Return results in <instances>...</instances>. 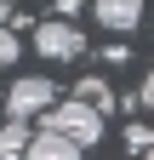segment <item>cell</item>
Segmentation results:
<instances>
[{
	"label": "cell",
	"mask_w": 154,
	"mask_h": 160,
	"mask_svg": "<svg viewBox=\"0 0 154 160\" xmlns=\"http://www.w3.org/2000/svg\"><path fill=\"white\" fill-rule=\"evenodd\" d=\"M29 126L23 120H6V126H0V160H23V149H29Z\"/></svg>",
	"instance_id": "cell-6"
},
{
	"label": "cell",
	"mask_w": 154,
	"mask_h": 160,
	"mask_svg": "<svg viewBox=\"0 0 154 160\" xmlns=\"http://www.w3.org/2000/svg\"><path fill=\"white\" fill-rule=\"evenodd\" d=\"M137 103H148V109H154V69L143 74V92H137Z\"/></svg>",
	"instance_id": "cell-10"
},
{
	"label": "cell",
	"mask_w": 154,
	"mask_h": 160,
	"mask_svg": "<svg viewBox=\"0 0 154 160\" xmlns=\"http://www.w3.org/2000/svg\"><path fill=\"white\" fill-rule=\"evenodd\" d=\"M34 52H40L46 63H74V57L86 52V34L74 23H63V17H46V23L34 29Z\"/></svg>",
	"instance_id": "cell-3"
},
{
	"label": "cell",
	"mask_w": 154,
	"mask_h": 160,
	"mask_svg": "<svg viewBox=\"0 0 154 160\" xmlns=\"http://www.w3.org/2000/svg\"><path fill=\"white\" fill-rule=\"evenodd\" d=\"M46 109H57V86L46 74H23V80H12V92H6V120H29L34 114H46Z\"/></svg>",
	"instance_id": "cell-2"
},
{
	"label": "cell",
	"mask_w": 154,
	"mask_h": 160,
	"mask_svg": "<svg viewBox=\"0 0 154 160\" xmlns=\"http://www.w3.org/2000/svg\"><path fill=\"white\" fill-rule=\"evenodd\" d=\"M91 12H97V29L108 34H131L143 23V0H91Z\"/></svg>",
	"instance_id": "cell-4"
},
{
	"label": "cell",
	"mask_w": 154,
	"mask_h": 160,
	"mask_svg": "<svg viewBox=\"0 0 154 160\" xmlns=\"http://www.w3.org/2000/svg\"><path fill=\"white\" fill-rule=\"evenodd\" d=\"M126 143H131V149H154V132H143V126H131V132H126Z\"/></svg>",
	"instance_id": "cell-9"
},
{
	"label": "cell",
	"mask_w": 154,
	"mask_h": 160,
	"mask_svg": "<svg viewBox=\"0 0 154 160\" xmlns=\"http://www.w3.org/2000/svg\"><path fill=\"white\" fill-rule=\"evenodd\" d=\"M74 103H86V109H97V114H103V109L114 103V92L103 86V80H97V74H86V80H80V86H74Z\"/></svg>",
	"instance_id": "cell-7"
},
{
	"label": "cell",
	"mask_w": 154,
	"mask_h": 160,
	"mask_svg": "<svg viewBox=\"0 0 154 160\" xmlns=\"http://www.w3.org/2000/svg\"><path fill=\"white\" fill-rule=\"evenodd\" d=\"M143 160H154V149H148V154H143Z\"/></svg>",
	"instance_id": "cell-11"
},
{
	"label": "cell",
	"mask_w": 154,
	"mask_h": 160,
	"mask_svg": "<svg viewBox=\"0 0 154 160\" xmlns=\"http://www.w3.org/2000/svg\"><path fill=\"white\" fill-rule=\"evenodd\" d=\"M17 57H23V46H17V34H12L6 23H0V74H6V69L17 63Z\"/></svg>",
	"instance_id": "cell-8"
},
{
	"label": "cell",
	"mask_w": 154,
	"mask_h": 160,
	"mask_svg": "<svg viewBox=\"0 0 154 160\" xmlns=\"http://www.w3.org/2000/svg\"><path fill=\"white\" fill-rule=\"evenodd\" d=\"M40 132H51V137H63V143H74V149H97V137H103V114L97 109H86V103H57V109H46V126Z\"/></svg>",
	"instance_id": "cell-1"
},
{
	"label": "cell",
	"mask_w": 154,
	"mask_h": 160,
	"mask_svg": "<svg viewBox=\"0 0 154 160\" xmlns=\"http://www.w3.org/2000/svg\"><path fill=\"white\" fill-rule=\"evenodd\" d=\"M23 160H80V149L63 143V137H51V132H34L29 149H23Z\"/></svg>",
	"instance_id": "cell-5"
}]
</instances>
